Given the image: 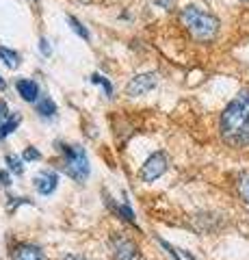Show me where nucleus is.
I'll list each match as a JSON object with an SVG mask.
<instances>
[{"label": "nucleus", "instance_id": "obj_19", "mask_svg": "<svg viewBox=\"0 0 249 260\" xmlns=\"http://www.w3.org/2000/svg\"><path fill=\"white\" fill-rule=\"evenodd\" d=\"M42 158V154H39L37 148H26L24 150V160H39Z\"/></svg>", "mask_w": 249, "mask_h": 260}, {"label": "nucleus", "instance_id": "obj_16", "mask_svg": "<svg viewBox=\"0 0 249 260\" xmlns=\"http://www.w3.org/2000/svg\"><path fill=\"white\" fill-rule=\"evenodd\" d=\"M67 24H69V26H72V30H74L78 37H83L85 42H89V37H91V35H89V30H87V28L83 26V22H80V20H76L74 15H67Z\"/></svg>", "mask_w": 249, "mask_h": 260}, {"label": "nucleus", "instance_id": "obj_21", "mask_svg": "<svg viewBox=\"0 0 249 260\" xmlns=\"http://www.w3.org/2000/svg\"><path fill=\"white\" fill-rule=\"evenodd\" d=\"M11 117V113H9V107H7L5 102H0V124H5L7 119Z\"/></svg>", "mask_w": 249, "mask_h": 260}, {"label": "nucleus", "instance_id": "obj_7", "mask_svg": "<svg viewBox=\"0 0 249 260\" xmlns=\"http://www.w3.org/2000/svg\"><path fill=\"white\" fill-rule=\"evenodd\" d=\"M33 184L39 195H52L59 186V176H57V172H52V169H42V172L35 176Z\"/></svg>", "mask_w": 249, "mask_h": 260}, {"label": "nucleus", "instance_id": "obj_25", "mask_svg": "<svg viewBox=\"0 0 249 260\" xmlns=\"http://www.w3.org/2000/svg\"><path fill=\"white\" fill-rule=\"evenodd\" d=\"M5 87H7V83H5V78L0 76V89H5Z\"/></svg>", "mask_w": 249, "mask_h": 260}, {"label": "nucleus", "instance_id": "obj_24", "mask_svg": "<svg viewBox=\"0 0 249 260\" xmlns=\"http://www.w3.org/2000/svg\"><path fill=\"white\" fill-rule=\"evenodd\" d=\"M63 260H89V258H85V256H76V254H67V256H63Z\"/></svg>", "mask_w": 249, "mask_h": 260}, {"label": "nucleus", "instance_id": "obj_6", "mask_svg": "<svg viewBox=\"0 0 249 260\" xmlns=\"http://www.w3.org/2000/svg\"><path fill=\"white\" fill-rule=\"evenodd\" d=\"M111 247H113V258L115 260H141L136 243L126 239V237H115L113 241H111Z\"/></svg>", "mask_w": 249, "mask_h": 260}, {"label": "nucleus", "instance_id": "obj_8", "mask_svg": "<svg viewBox=\"0 0 249 260\" xmlns=\"http://www.w3.org/2000/svg\"><path fill=\"white\" fill-rule=\"evenodd\" d=\"M15 89H18L22 100H26V102H37L39 100V85L33 78H20L18 83H15Z\"/></svg>", "mask_w": 249, "mask_h": 260}, {"label": "nucleus", "instance_id": "obj_26", "mask_svg": "<svg viewBox=\"0 0 249 260\" xmlns=\"http://www.w3.org/2000/svg\"><path fill=\"white\" fill-rule=\"evenodd\" d=\"M240 3H249V0H240Z\"/></svg>", "mask_w": 249, "mask_h": 260}, {"label": "nucleus", "instance_id": "obj_18", "mask_svg": "<svg viewBox=\"0 0 249 260\" xmlns=\"http://www.w3.org/2000/svg\"><path fill=\"white\" fill-rule=\"evenodd\" d=\"M158 243H160V245H163V249H165L167 254H169L173 260H182V258H180V249H175L173 245H169V243H167L165 239H158Z\"/></svg>", "mask_w": 249, "mask_h": 260}, {"label": "nucleus", "instance_id": "obj_4", "mask_svg": "<svg viewBox=\"0 0 249 260\" xmlns=\"http://www.w3.org/2000/svg\"><path fill=\"white\" fill-rule=\"evenodd\" d=\"M167 169H169V158H167V154L163 150H158L143 162V167L139 169V178L143 182H154L167 172Z\"/></svg>", "mask_w": 249, "mask_h": 260}, {"label": "nucleus", "instance_id": "obj_3", "mask_svg": "<svg viewBox=\"0 0 249 260\" xmlns=\"http://www.w3.org/2000/svg\"><path fill=\"white\" fill-rule=\"evenodd\" d=\"M57 145L61 152V169L74 182H85L91 172L87 152L80 148V145H65V143H57Z\"/></svg>", "mask_w": 249, "mask_h": 260}, {"label": "nucleus", "instance_id": "obj_20", "mask_svg": "<svg viewBox=\"0 0 249 260\" xmlns=\"http://www.w3.org/2000/svg\"><path fill=\"white\" fill-rule=\"evenodd\" d=\"M39 50H42V54H44V56H50L52 48H50V42H48L46 37H42V39H39Z\"/></svg>", "mask_w": 249, "mask_h": 260}, {"label": "nucleus", "instance_id": "obj_22", "mask_svg": "<svg viewBox=\"0 0 249 260\" xmlns=\"http://www.w3.org/2000/svg\"><path fill=\"white\" fill-rule=\"evenodd\" d=\"M9 184H11L9 172H0V186H9Z\"/></svg>", "mask_w": 249, "mask_h": 260}, {"label": "nucleus", "instance_id": "obj_10", "mask_svg": "<svg viewBox=\"0 0 249 260\" xmlns=\"http://www.w3.org/2000/svg\"><path fill=\"white\" fill-rule=\"evenodd\" d=\"M109 206L113 208L115 213H117V217H122L124 221H128V223L136 225V217H134V210L130 208V204H128V202H124V204H113V202H111V198H109Z\"/></svg>", "mask_w": 249, "mask_h": 260}, {"label": "nucleus", "instance_id": "obj_15", "mask_svg": "<svg viewBox=\"0 0 249 260\" xmlns=\"http://www.w3.org/2000/svg\"><path fill=\"white\" fill-rule=\"evenodd\" d=\"M91 83L93 85H98L102 87V91L106 98H113V85H111V80L106 76H102V74H91Z\"/></svg>", "mask_w": 249, "mask_h": 260}, {"label": "nucleus", "instance_id": "obj_2", "mask_svg": "<svg viewBox=\"0 0 249 260\" xmlns=\"http://www.w3.org/2000/svg\"><path fill=\"white\" fill-rule=\"evenodd\" d=\"M180 22L189 35L199 44H208L219 35V20L210 11H204L197 5H189L180 11Z\"/></svg>", "mask_w": 249, "mask_h": 260}, {"label": "nucleus", "instance_id": "obj_5", "mask_svg": "<svg viewBox=\"0 0 249 260\" xmlns=\"http://www.w3.org/2000/svg\"><path fill=\"white\" fill-rule=\"evenodd\" d=\"M156 85H158V74H156V72L139 74V76H134V78L130 80V83L126 85V95H130V98L146 95V93H150Z\"/></svg>", "mask_w": 249, "mask_h": 260}, {"label": "nucleus", "instance_id": "obj_11", "mask_svg": "<svg viewBox=\"0 0 249 260\" xmlns=\"http://www.w3.org/2000/svg\"><path fill=\"white\" fill-rule=\"evenodd\" d=\"M37 113H39V117H44V119H48V117H54L57 115V104H54V100L52 98H42V100H37Z\"/></svg>", "mask_w": 249, "mask_h": 260}, {"label": "nucleus", "instance_id": "obj_23", "mask_svg": "<svg viewBox=\"0 0 249 260\" xmlns=\"http://www.w3.org/2000/svg\"><path fill=\"white\" fill-rule=\"evenodd\" d=\"M158 7H163V9H171V7L175 5V0H156Z\"/></svg>", "mask_w": 249, "mask_h": 260}, {"label": "nucleus", "instance_id": "obj_9", "mask_svg": "<svg viewBox=\"0 0 249 260\" xmlns=\"http://www.w3.org/2000/svg\"><path fill=\"white\" fill-rule=\"evenodd\" d=\"M11 258L13 260H46L44 251L37 245H30V243H22V245H18L13 249Z\"/></svg>", "mask_w": 249, "mask_h": 260}, {"label": "nucleus", "instance_id": "obj_12", "mask_svg": "<svg viewBox=\"0 0 249 260\" xmlns=\"http://www.w3.org/2000/svg\"><path fill=\"white\" fill-rule=\"evenodd\" d=\"M0 61H3L7 68L15 70V68L20 65V54L13 52V50H9V48H5V46H0Z\"/></svg>", "mask_w": 249, "mask_h": 260}, {"label": "nucleus", "instance_id": "obj_17", "mask_svg": "<svg viewBox=\"0 0 249 260\" xmlns=\"http://www.w3.org/2000/svg\"><path fill=\"white\" fill-rule=\"evenodd\" d=\"M5 162L9 165V169H11L15 176H20V174L24 172V165H22V160H20L18 156H11V154H7V156H5Z\"/></svg>", "mask_w": 249, "mask_h": 260}, {"label": "nucleus", "instance_id": "obj_13", "mask_svg": "<svg viewBox=\"0 0 249 260\" xmlns=\"http://www.w3.org/2000/svg\"><path fill=\"white\" fill-rule=\"evenodd\" d=\"M20 121H22V117L18 115V113H15V115H11L9 119L5 121V124H0V141L7 139V137H9L11 133H15V128L20 126Z\"/></svg>", "mask_w": 249, "mask_h": 260}, {"label": "nucleus", "instance_id": "obj_14", "mask_svg": "<svg viewBox=\"0 0 249 260\" xmlns=\"http://www.w3.org/2000/svg\"><path fill=\"white\" fill-rule=\"evenodd\" d=\"M236 189H238L240 200H243V202H245V206L249 208V174H240V176H238Z\"/></svg>", "mask_w": 249, "mask_h": 260}, {"label": "nucleus", "instance_id": "obj_1", "mask_svg": "<svg viewBox=\"0 0 249 260\" xmlns=\"http://www.w3.org/2000/svg\"><path fill=\"white\" fill-rule=\"evenodd\" d=\"M221 139L232 148L249 145V87H243L221 113L219 119Z\"/></svg>", "mask_w": 249, "mask_h": 260}]
</instances>
